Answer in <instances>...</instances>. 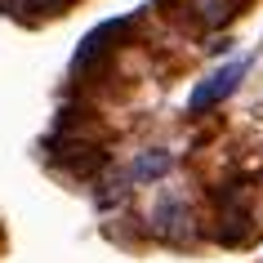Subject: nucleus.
Segmentation results:
<instances>
[{
  "mask_svg": "<svg viewBox=\"0 0 263 263\" xmlns=\"http://www.w3.org/2000/svg\"><path fill=\"white\" fill-rule=\"evenodd\" d=\"M246 67H250L246 58H236V63L219 67L205 85H196V94H192V103H187V107H192V111H205V107H214V103H223V98H228V94L236 89V81L246 76Z\"/></svg>",
  "mask_w": 263,
  "mask_h": 263,
  "instance_id": "nucleus-1",
  "label": "nucleus"
},
{
  "mask_svg": "<svg viewBox=\"0 0 263 263\" xmlns=\"http://www.w3.org/2000/svg\"><path fill=\"white\" fill-rule=\"evenodd\" d=\"M170 152H147V156H139L134 161V170H129V179H139V183H147V179H161V174H170Z\"/></svg>",
  "mask_w": 263,
  "mask_h": 263,
  "instance_id": "nucleus-2",
  "label": "nucleus"
}]
</instances>
